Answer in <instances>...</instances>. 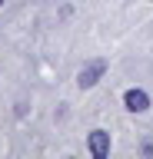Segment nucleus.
<instances>
[{
    "mask_svg": "<svg viewBox=\"0 0 153 159\" xmlns=\"http://www.w3.org/2000/svg\"><path fill=\"white\" fill-rule=\"evenodd\" d=\"M103 73H107V63H103V60H93L90 66H83V70H80V76H77L80 89H90L93 83H97V80L103 76Z\"/></svg>",
    "mask_w": 153,
    "mask_h": 159,
    "instance_id": "1",
    "label": "nucleus"
},
{
    "mask_svg": "<svg viewBox=\"0 0 153 159\" xmlns=\"http://www.w3.org/2000/svg\"><path fill=\"white\" fill-rule=\"evenodd\" d=\"M90 152H93L97 159L110 156V133H103V129H93V133H90Z\"/></svg>",
    "mask_w": 153,
    "mask_h": 159,
    "instance_id": "2",
    "label": "nucleus"
},
{
    "mask_svg": "<svg viewBox=\"0 0 153 159\" xmlns=\"http://www.w3.org/2000/svg\"><path fill=\"white\" fill-rule=\"evenodd\" d=\"M123 103H127V109H130V113H143V109L150 106V96H146L143 89H127Z\"/></svg>",
    "mask_w": 153,
    "mask_h": 159,
    "instance_id": "3",
    "label": "nucleus"
},
{
    "mask_svg": "<svg viewBox=\"0 0 153 159\" xmlns=\"http://www.w3.org/2000/svg\"><path fill=\"white\" fill-rule=\"evenodd\" d=\"M0 3H3V0H0Z\"/></svg>",
    "mask_w": 153,
    "mask_h": 159,
    "instance_id": "4",
    "label": "nucleus"
}]
</instances>
